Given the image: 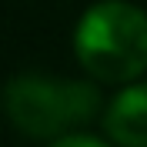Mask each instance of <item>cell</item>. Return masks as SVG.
<instances>
[{"mask_svg":"<svg viewBox=\"0 0 147 147\" xmlns=\"http://www.w3.org/2000/svg\"><path fill=\"white\" fill-rule=\"evenodd\" d=\"M74 54L100 84H130L147 74V13L127 0H100L74 27Z\"/></svg>","mask_w":147,"mask_h":147,"instance_id":"cell-1","label":"cell"},{"mask_svg":"<svg viewBox=\"0 0 147 147\" xmlns=\"http://www.w3.org/2000/svg\"><path fill=\"white\" fill-rule=\"evenodd\" d=\"M3 110L20 134L34 140H57L97 117L100 90L90 80L20 74L3 87Z\"/></svg>","mask_w":147,"mask_h":147,"instance_id":"cell-2","label":"cell"},{"mask_svg":"<svg viewBox=\"0 0 147 147\" xmlns=\"http://www.w3.org/2000/svg\"><path fill=\"white\" fill-rule=\"evenodd\" d=\"M50 147H110L107 140H100V137H94V134H64V137H57V140H50Z\"/></svg>","mask_w":147,"mask_h":147,"instance_id":"cell-4","label":"cell"},{"mask_svg":"<svg viewBox=\"0 0 147 147\" xmlns=\"http://www.w3.org/2000/svg\"><path fill=\"white\" fill-rule=\"evenodd\" d=\"M104 134L117 147H147V84H127L107 104Z\"/></svg>","mask_w":147,"mask_h":147,"instance_id":"cell-3","label":"cell"}]
</instances>
